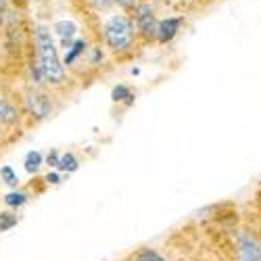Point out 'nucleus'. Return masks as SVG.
Segmentation results:
<instances>
[{
	"mask_svg": "<svg viewBox=\"0 0 261 261\" xmlns=\"http://www.w3.org/2000/svg\"><path fill=\"white\" fill-rule=\"evenodd\" d=\"M28 109H30V113H34L36 117H46L48 113H50V100H48V96L46 94H42V92H38V90H32V92H28Z\"/></svg>",
	"mask_w": 261,
	"mask_h": 261,
	"instance_id": "4",
	"label": "nucleus"
},
{
	"mask_svg": "<svg viewBox=\"0 0 261 261\" xmlns=\"http://www.w3.org/2000/svg\"><path fill=\"white\" fill-rule=\"evenodd\" d=\"M17 224V217L11 213H0V232H7Z\"/></svg>",
	"mask_w": 261,
	"mask_h": 261,
	"instance_id": "14",
	"label": "nucleus"
},
{
	"mask_svg": "<svg viewBox=\"0 0 261 261\" xmlns=\"http://www.w3.org/2000/svg\"><path fill=\"white\" fill-rule=\"evenodd\" d=\"M178 28H180V19H165V21H161V23L157 25V36H159V40H161V42L171 40L173 36H176Z\"/></svg>",
	"mask_w": 261,
	"mask_h": 261,
	"instance_id": "6",
	"label": "nucleus"
},
{
	"mask_svg": "<svg viewBox=\"0 0 261 261\" xmlns=\"http://www.w3.org/2000/svg\"><path fill=\"white\" fill-rule=\"evenodd\" d=\"M40 165H42V155L38 153V150H32V153H28V157H25V169L30 173H34V171H38Z\"/></svg>",
	"mask_w": 261,
	"mask_h": 261,
	"instance_id": "10",
	"label": "nucleus"
},
{
	"mask_svg": "<svg viewBox=\"0 0 261 261\" xmlns=\"http://www.w3.org/2000/svg\"><path fill=\"white\" fill-rule=\"evenodd\" d=\"M129 98H132V96H129V90L125 88V86H117V88H113V100L115 102H121V100L132 102Z\"/></svg>",
	"mask_w": 261,
	"mask_h": 261,
	"instance_id": "16",
	"label": "nucleus"
},
{
	"mask_svg": "<svg viewBox=\"0 0 261 261\" xmlns=\"http://www.w3.org/2000/svg\"><path fill=\"white\" fill-rule=\"evenodd\" d=\"M36 48H38V65H40L42 75L50 80L53 84H59L65 75V69L59 61V53L53 42V36L48 32V28H44V25L36 28Z\"/></svg>",
	"mask_w": 261,
	"mask_h": 261,
	"instance_id": "1",
	"label": "nucleus"
},
{
	"mask_svg": "<svg viewBox=\"0 0 261 261\" xmlns=\"http://www.w3.org/2000/svg\"><path fill=\"white\" fill-rule=\"evenodd\" d=\"M94 3H96V7H100V9H107L109 5L113 3V0H94Z\"/></svg>",
	"mask_w": 261,
	"mask_h": 261,
	"instance_id": "18",
	"label": "nucleus"
},
{
	"mask_svg": "<svg viewBox=\"0 0 261 261\" xmlns=\"http://www.w3.org/2000/svg\"><path fill=\"white\" fill-rule=\"evenodd\" d=\"M84 48H86V44H84V42H82V40H77V42H75V44H73V46L69 48V53H67V55H65V65H71V63L75 61V57H77V55H80V53H82Z\"/></svg>",
	"mask_w": 261,
	"mask_h": 261,
	"instance_id": "12",
	"label": "nucleus"
},
{
	"mask_svg": "<svg viewBox=\"0 0 261 261\" xmlns=\"http://www.w3.org/2000/svg\"><path fill=\"white\" fill-rule=\"evenodd\" d=\"M48 163H50V165H59V157H57L55 150H53V153L48 155Z\"/></svg>",
	"mask_w": 261,
	"mask_h": 261,
	"instance_id": "19",
	"label": "nucleus"
},
{
	"mask_svg": "<svg viewBox=\"0 0 261 261\" xmlns=\"http://www.w3.org/2000/svg\"><path fill=\"white\" fill-rule=\"evenodd\" d=\"M17 119V109L5 100V98H0V123H13Z\"/></svg>",
	"mask_w": 261,
	"mask_h": 261,
	"instance_id": "8",
	"label": "nucleus"
},
{
	"mask_svg": "<svg viewBox=\"0 0 261 261\" xmlns=\"http://www.w3.org/2000/svg\"><path fill=\"white\" fill-rule=\"evenodd\" d=\"M136 23L140 28V32L144 36H155L157 34V21H155V15H153V9L148 5H140L136 9Z\"/></svg>",
	"mask_w": 261,
	"mask_h": 261,
	"instance_id": "3",
	"label": "nucleus"
},
{
	"mask_svg": "<svg viewBox=\"0 0 261 261\" xmlns=\"http://www.w3.org/2000/svg\"><path fill=\"white\" fill-rule=\"evenodd\" d=\"M241 261H261V245L253 236L241 238Z\"/></svg>",
	"mask_w": 261,
	"mask_h": 261,
	"instance_id": "5",
	"label": "nucleus"
},
{
	"mask_svg": "<svg viewBox=\"0 0 261 261\" xmlns=\"http://www.w3.org/2000/svg\"><path fill=\"white\" fill-rule=\"evenodd\" d=\"M136 261H165V259H163L159 253L146 249V251H140V253L136 255Z\"/></svg>",
	"mask_w": 261,
	"mask_h": 261,
	"instance_id": "15",
	"label": "nucleus"
},
{
	"mask_svg": "<svg viewBox=\"0 0 261 261\" xmlns=\"http://www.w3.org/2000/svg\"><path fill=\"white\" fill-rule=\"evenodd\" d=\"M46 180H48L50 184H59V182H61V178H59V173H55V171H53V173H48V176H46Z\"/></svg>",
	"mask_w": 261,
	"mask_h": 261,
	"instance_id": "17",
	"label": "nucleus"
},
{
	"mask_svg": "<svg viewBox=\"0 0 261 261\" xmlns=\"http://www.w3.org/2000/svg\"><path fill=\"white\" fill-rule=\"evenodd\" d=\"M55 32H57V36L61 38V44L67 48V46L71 44L73 36H75V25L71 23V21H59V23L55 25Z\"/></svg>",
	"mask_w": 261,
	"mask_h": 261,
	"instance_id": "7",
	"label": "nucleus"
},
{
	"mask_svg": "<svg viewBox=\"0 0 261 261\" xmlns=\"http://www.w3.org/2000/svg\"><path fill=\"white\" fill-rule=\"evenodd\" d=\"M105 38L113 50H125L132 44V23L123 15H113L105 25Z\"/></svg>",
	"mask_w": 261,
	"mask_h": 261,
	"instance_id": "2",
	"label": "nucleus"
},
{
	"mask_svg": "<svg viewBox=\"0 0 261 261\" xmlns=\"http://www.w3.org/2000/svg\"><path fill=\"white\" fill-rule=\"evenodd\" d=\"M0 178H3L9 186H17V182H19L17 173H15V171H13V167H9V165H5L3 169H0Z\"/></svg>",
	"mask_w": 261,
	"mask_h": 261,
	"instance_id": "13",
	"label": "nucleus"
},
{
	"mask_svg": "<svg viewBox=\"0 0 261 261\" xmlns=\"http://www.w3.org/2000/svg\"><path fill=\"white\" fill-rule=\"evenodd\" d=\"M77 165H80V163H77V159H75L71 153H65L63 157H59V165H57V167H59L61 171H75Z\"/></svg>",
	"mask_w": 261,
	"mask_h": 261,
	"instance_id": "9",
	"label": "nucleus"
},
{
	"mask_svg": "<svg viewBox=\"0 0 261 261\" xmlns=\"http://www.w3.org/2000/svg\"><path fill=\"white\" fill-rule=\"evenodd\" d=\"M117 3H119V5H123V7H129V5L134 3V0H117Z\"/></svg>",
	"mask_w": 261,
	"mask_h": 261,
	"instance_id": "20",
	"label": "nucleus"
},
{
	"mask_svg": "<svg viewBox=\"0 0 261 261\" xmlns=\"http://www.w3.org/2000/svg\"><path fill=\"white\" fill-rule=\"evenodd\" d=\"M5 203L9 207H21V205L28 203V197H25L23 192H9L7 197H5Z\"/></svg>",
	"mask_w": 261,
	"mask_h": 261,
	"instance_id": "11",
	"label": "nucleus"
}]
</instances>
